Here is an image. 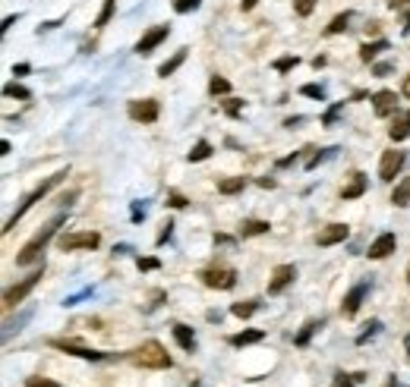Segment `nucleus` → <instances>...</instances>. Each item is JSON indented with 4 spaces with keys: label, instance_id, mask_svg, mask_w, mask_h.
Returning a JSON list of instances; mask_svg holds the SVG:
<instances>
[{
    "label": "nucleus",
    "instance_id": "5fc2aeb1",
    "mask_svg": "<svg viewBox=\"0 0 410 387\" xmlns=\"http://www.w3.org/2000/svg\"><path fill=\"white\" fill-rule=\"evenodd\" d=\"M256 4H259V0H240V10H243V13H250Z\"/></svg>",
    "mask_w": 410,
    "mask_h": 387
},
{
    "label": "nucleus",
    "instance_id": "4be33fe9",
    "mask_svg": "<svg viewBox=\"0 0 410 387\" xmlns=\"http://www.w3.org/2000/svg\"><path fill=\"white\" fill-rule=\"evenodd\" d=\"M246 189V176H227V180L218 183V192L221 195H237Z\"/></svg>",
    "mask_w": 410,
    "mask_h": 387
},
{
    "label": "nucleus",
    "instance_id": "f8f14e48",
    "mask_svg": "<svg viewBox=\"0 0 410 387\" xmlns=\"http://www.w3.org/2000/svg\"><path fill=\"white\" fill-rule=\"evenodd\" d=\"M347 236H351V227H347V223H328V227L319 230L315 242H319V246L325 249V246H338V242H344Z\"/></svg>",
    "mask_w": 410,
    "mask_h": 387
},
{
    "label": "nucleus",
    "instance_id": "8fccbe9b",
    "mask_svg": "<svg viewBox=\"0 0 410 387\" xmlns=\"http://www.w3.org/2000/svg\"><path fill=\"white\" fill-rule=\"evenodd\" d=\"M379 32H382V23H375V19L366 23V35H379Z\"/></svg>",
    "mask_w": 410,
    "mask_h": 387
},
{
    "label": "nucleus",
    "instance_id": "f704fd0d",
    "mask_svg": "<svg viewBox=\"0 0 410 387\" xmlns=\"http://www.w3.org/2000/svg\"><path fill=\"white\" fill-rule=\"evenodd\" d=\"M341 111H344V101H338V104H332V107H328V111H325V117H322V123H325V126H334V120L341 117Z\"/></svg>",
    "mask_w": 410,
    "mask_h": 387
},
{
    "label": "nucleus",
    "instance_id": "e433bc0d",
    "mask_svg": "<svg viewBox=\"0 0 410 387\" xmlns=\"http://www.w3.org/2000/svg\"><path fill=\"white\" fill-rule=\"evenodd\" d=\"M294 66H300V57H281V60H275V70H278V73H291Z\"/></svg>",
    "mask_w": 410,
    "mask_h": 387
},
{
    "label": "nucleus",
    "instance_id": "0eeeda50",
    "mask_svg": "<svg viewBox=\"0 0 410 387\" xmlns=\"http://www.w3.org/2000/svg\"><path fill=\"white\" fill-rule=\"evenodd\" d=\"M54 350L66 352V356H76V359H85V362H104V359H111L107 352H98V350H89V346H79L73 340H51Z\"/></svg>",
    "mask_w": 410,
    "mask_h": 387
},
{
    "label": "nucleus",
    "instance_id": "a211bd4d",
    "mask_svg": "<svg viewBox=\"0 0 410 387\" xmlns=\"http://www.w3.org/2000/svg\"><path fill=\"white\" fill-rule=\"evenodd\" d=\"M319 328H325V318H309V321L303 324V328L297 331V337H294V343L297 346H309V340H313V334Z\"/></svg>",
    "mask_w": 410,
    "mask_h": 387
},
{
    "label": "nucleus",
    "instance_id": "72a5a7b5",
    "mask_svg": "<svg viewBox=\"0 0 410 387\" xmlns=\"http://www.w3.org/2000/svg\"><path fill=\"white\" fill-rule=\"evenodd\" d=\"M208 92H212L215 98H218V94H227V92H231V82L221 79V76H212V79H208Z\"/></svg>",
    "mask_w": 410,
    "mask_h": 387
},
{
    "label": "nucleus",
    "instance_id": "c9c22d12",
    "mask_svg": "<svg viewBox=\"0 0 410 387\" xmlns=\"http://www.w3.org/2000/svg\"><path fill=\"white\" fill-rule=\"evenodd\" d=\"M300 94H306V98H315V101H325V88L315 85V82L303 85V88H300Z\"/></svg>",
    "mask_w": 410,
    "mask_h": 387
},
{
    "label": "nucleus",
    "instance_id": "4468645a",
    "mask_svg": "<svg viewBox=\"0 0 410 387\" xmlns=\"http://www.w3.org/2000/svg\"><path fill=\"white\" fill-rule=\"evenodd\" d=\"M394 249H398V236H394V233H379L373 242H369V252H366V255L379 262V258H388V255H392Z\"/></svg>",
    "mask_w": 410,
    "mask_h": 387
},
{
    "label": "nucleus",
    "instance_id": "49530a36",
    "mask_svg": "<svg viewBox=\"0 0 410 387\" xmlns=\"http://www.w3.org/2000/svg\"><path fill=\"white\" fill-rule=\"evenodd\" d=\"M303 152H306V148H303ZM303 152H294V154H287V158H281V161H278V167H291L294 161H297V158H300V154H303Z\"/></svg>",
    "mask_w": 410,
    "mask_h": 387
},
{
    "label": "nucleus",
    "instance_id": "4d7b16f0",
    "mask_svg": "<svg viewBox=\"0 0 410 387\" xmlns=\"http://www.w3.org/2000/svg\"><path fill=\"white\" fill-rule=\"evenodd\" d=\"M404 32H410V6L404 10Z\"/></svg>",
    "mask_w": 410,
    "mask_h": 387
},
{
    "label": "nucleus",
    "instance_id": "864d4df0",
    "mask_svg": "<svg viewBox=\"0 0 410 387\" xmlns=\"http://www.w3.org/2000/svg\"><path fill=\"white\" fill-rule=\"evenodd\" d=\"M29 73V63H19V66H13V76H25Z\"/></svg>",
    "mask_w": 410,
    "mask_h": 387
},
{
    "label": "nucleus",
    "instance_id": "09e8293b",
    "mask_svg": "<svg viewBox=\"0 0 410 387\" xmlns=\"http://www.w3.org/2000/svg\"><path fill=\"white\" fill-rule=\"evenodd\" d=\"M215 242H221V246H234V236H227V233H215Z\"/></svg>",
    "mask_w": 410,
    "mask_h": 387
},
{
    "label": "nucleus",
    "instance_id": "c03bdc74",
    "mask_svg": "<svg viewBox=\"0 0 410 387\" xmlns=\"http://www.w3.org/2000/svg\"><path fill=\"white\" fill-rule=\"evenodd\" d=\"M171 233H174V223L164 221V223H161V233H158V240H155V242H158V246H164V242L171 240Z\"/></svg>",
    "mask_w": 410,
    "mask_h": 387
},
{
    "label": "nucleus",
    "instance_id": "603ef678",
    "mask_svg": "<svg viewBox=\"0 0 410 387\" xmlns=\"http://www.w3.org/2000/svg\"><path fill=\"white\" fill-rule=\"evenodd\" d=\"M388 6L392 10H404V6H410V0H388Z\"/></svg>",
    "mask_w": 410,
    "mask_h": 387
},
{
    "label": "nucleus",
    "instance_id": "7ed1b4c3",
    "mask_svg": "<svg viewBox=\"0 0 410 387\" xmlns=\"http://www.w3.org/2000/svg\"><path fill=\"white\" fill-rule=\"evenodd\" d=\"M64 176H66V171H57V173H51V176H48V180H44V183H42V186H35V189H32V192H29V195H25V199H23V205H19V208H16V214H13V217H10V221H6L4 233H10V230H13V227H16V221H19V217H23L25 211H29V208H32V205H35V202H42V199H44V195H48V192H51V189H54V186H60V183H64Z\"/></svg>",
    "mask_w": 410,
    "mask_h": 387
},
{
    "label": "nucleus",
    "instance_id": "37998d69",
    "mask_svg": "<svg viewBox=\"0 0 410 387\" xmlns=\"http://www.w3.org/2000/svg\"><path fill=\"white\" fill-rule=\"evenodd\" d=\"M136 264H139V271H158V268H161L158 258H143V255L136 258Z\"/></svg>",
    "mask_w": 410,
    "mask_h": 387
},
{
    "label": "nucleus",
    "instance_id": "6e6d98bb",
    "mask_svg": "<svg viewBox=\"0 0 410 387\" xmlns=\"http://www.w3.org/2000/svg\"><path fill=\"white\" fill-rule=\"evenodd\" d=\"M300 123H303V117H291V120H284V126H287V129H294V126H300Z\"/></svg>",
    "mask_w": 410,
    "mask_h": 387
},
{
    "label": "nucleus",
    "instance_id": "6e6552de",
    "mask_svg": "<svg viewBox=\"0 0 410 387\" xmlns=\"http://www.w3.org/2000/svg\"><path fill=\"white\" fill-rule=\"evenodd\" d=\"M407 164V152H398V148H392V152L382 154V164H379V176L385 183H392L394 176L401 173V167Z\"/></svg>",
    "mask_w": 410,
    "mask_h": 387
},
{
    "label": "nucleus",
    "instance_id": "b1692460",
    "mask_svg": "<svg viewBox=\"0 0 410 387\" xmlns=\"http://www.w3.org/2000/svg\"><path fill=\"white\" fill-rule=\"evenodd\" d=\"M392 205H398V208H407V205H410V176H407V180H401L398 186H394Z\"/></svg>",
    "mask_w": 410,
    "mask_h": 387
},
{
    "label": "nucleus",
    "instance_id": "f3484780",
    "mask_svg": "<svg viewBox=\"0 0 410 387\" xmlns=\"http://www.w3.org/2000/svg\"><path fill=\"white\" fill-rule=\"evenodd\" d=\"M363 192H366V176H363L360 171H354V173H351V180H347V186L341 189V199L351 202V199H360Z\"/></svg>",
    "mask_w": 410,
    "mask_h": 387
},
{
    "label": "nucleus",
    "instance_id": "c85d7f7f",
    "mask_svg": "<svg viewBox=\"0 0 410 387\" xmlns=\"http://www.w3.org/2000/svg\"><path fill=\"white\" fill-rule=\"evenodd\" d=\"M334 152H338V148H325V152H315V148H313V152H309V158H306V171H315V167H319L325 158H332Z\"/></svg>",
    "mask_w": 410,
    "mask_h": 387
},
{
    "label": "nucleus",
    "instance_id": "ddd939ff",
    "mask_svg": "<svg viewBox=\"0 0 410 387\" xmlns=\"http://www.w3.org/2000/svg\"><path fill=\"white\" fill-rule=\"evenodd\" d=\"M369 290H373V283H366V281L357 283V287H351V293H347V296H344V302H341V312H344L347 318L357 315L360 305H363V300L369 296Z\"/></svg>",
    "mask_w": 410,
    "mask_h": 387
},
{
    "label": "nucleus",
    "instance_id": "6ab92c4d",
    "mask_svg": "<svg viewBox=\"0 0 410 387\" xmlns=\"http://www.w3.org/2000/svg\"><path fill=\"white\" fill-rule=\"evenodd\" d=\"M174 340H177L180 350H186V352L196 350V334H193V328H186V324H174Z\"/></svg>",
    "mask_w": 410,
    "mask_h": 387
},
{
    "label": "nucleus",
    "instance_id": "a19ab883",
    "mask_svg": "<svg viewBox=\"0 0 410 387\" xmlns=\"http://www.w3.org/2000/svg\"><path fill=\"white\" fill-rule=\"evenodd\" d=\"M199 4H203V0H174V10H177V13H193V10H199Z\"/></svg>",
    "mask_w": 410,
    "mask_h": 387
},
{
    "label": "nucleus",
    "instance_id": "a18cd8bd",
    "mask_svg": "<svg viewBox=\"0 0 410 387\" xmlns=\"http://www.w3.org/2000/svg\"><path fill=\"white\" fill-rule=\"evenodd\" d=\"M145 217V205H139V202H133V223H139Z\"/></svg>",
    "mask_w": 410,
    "mask_h": 387
},
{
    "label": "nucleus",
    "instance_id": "13d9d810",
    "mask_svg": "<svg viewBox=\"0 0 410 387\" xmlns=\"http://www.w3.org/2000/svg\"><path fill=\"white\" fill-rule=\"evenodd\" d=\"M385 387H401V381H398V378L392 375V378H388V384H385Z\"/></svg>",
    "mask_w": 410,
    "mask_h": 387
},
{
    "label": "nucleus",
    "instance_id": "473e14b6",
    "mask_svg": "<svg viewBox=\"0 0 410 387\" xmlns=\"http://www.w3.org/2000/svg\"><path fill=\"white\" fill-rule=\"evenodd\" d=\"M4 94H6V98L29 101V88H25V85H16V82H6V85H4Z\"/></svg>",
    "mask_w": 410,
    "mask_h": 387
},
{
    "label": "nucleus",
    "instance_id": "393cba45",
    "mask_svg": "<svg viewBox=\"0 0 410 387\" xmlns=\"http://www.w3.org/2000/svg\"><path fill=\"white\" fill-rule=\"evenodd\" d=\"M351 19H354V13H351V10H347V13H338V16H334L332 23L325 25V35H341V32L347 29V23H351Z\"/></svg>",
    "mask_w": 410,
    "mask_h": 387
},
{
    "label": "nucleus",
    "instance_id": "cd10ccee",
    "mask_svg": "<svg viewBox=\"0 0 410 387\" xmlns=\"http://www.w3.org/2000/svg\"><path fill=\"white\" fill-rule=\"evenodd\" d=\"M205 158H212V145H208L205 139H199L196 145H193V152L186 154V161H190V164H193V161H205Z\"/></svg>",
    "mask_w": 410,
    "mask_h": 387
},
{
    "label": "nucleus",
    "instance_id": "58836bf2",
    "mask_svg": "<svg viewBox=\"0 0 410 387\" xmlns=\"http://www.w3.org/2000/svg\"><path fill=\"white\" fill-rule=\"evenodd\" d=\"M25 387H64V384L51 381V378H42V375H32V378H25Z\"/></svg>",
    "mask_w": 410,
    "mask_h": 387
},
{
    "label": "nucleus",
    "instance_id": "4c0bfd02",
    "mask_svg": "<svg viewBox=\"0 0 410 387\" xmlns=\"http://www.w3.org/2000/svg\"><path fill=\"white\" fill-rule=\"evenodd\" d=\"M224 111H227V117H240V113H243V101H240V98H227L224 101Z\"/></svg>",
    "mask_w": 410,
    "mask_h": 387
},
{
    "label": "nucleus",
    "instance_id": "9d476101",
    "mask_svg": "<svg viewBox=\"0 0 410 387\" xmlns=\"http://www.w3.org/2000/svg\"><path fill=\"white\" fill-rule=\"evenodd\" d=\"M161 113L158 101L155 98H143V101H130V117L136 120V123H155Z\"/></svg>",
    "mask_w": 410,
    "mask_h": 387
},
{
    "label": "nucleus",
    "instance_id": "2eb2a0df",
    "mask_svg": "<svg viewBox=\"0 0 410 387\" xmlns=\"http://www.w3.org/2000/svg\"><path fill=\"white\" fill-rule=\"evenodd\" d=\"M394 107H398V94H394V92L382 88V92L373 94V111H375V117H388V113H394Z\"/></svg>",
    "mask_w": 410,
    "mask_h": 387
},
{
    "label": "nucleus",
    "instance_id": "de8ad7c7",
    "mask_svg": "<svg viewBox=\"0 0 410 387\" xmlns=\"http://www.w3.org/2000/svg\"><path fill=\"white\" fill-rule=\"evenodd\" d=\"M394 70V63H375V76H388Z\"/></svg>",
    "mask_w": 410,
    "mask_h": 387
},
{
    "label": "nucleus",
    "instance_id": "a878e982",
    "mask_svg": "<svg viewBox=\"0 0 410 387\" xmlns=\"http://www.w3.org/2000/svg\"><path fill=\"white\" fill-rule=\"evenodd\" d=\"M268 230H272V223H268V221H256V217H253V221H243L240 233H243V236H262V233H268Z\"/></svg>",
    "mask_w": 410,
    "mask_h": 387
},
{
    "label": "nucleus",
    "instance_id": "2f4dec72",
    "mask_svg": "<svg viewBox=\"0 0 410 387\" xmlns=\"http://www.w3.org/2000/svg\"><path fill=\"white\" fill-rule=\"evenodd\" d=\"M114 6H117V0H104L102 13H98V19H95V29H104V25L111 23V16H114Z\"/></svg>",
    "mask_w": 410,
    "mask_h": 387
},
{
    "label": "nucleus",
    "instance_id": "c756f323",
    "mask_svg": "<svg viewBox=\"0 0 410 387\" xmlns=\"http://www.w3.org/2000/svg\"><path fill=\"white\" fill-rule=\"evenodd\" d=\"M231 312H234V315H237V318H250V315H256V312H259V302H234L231 305Z\"/></svg>",
    "mask_w": 410,
    "mask_h": 387
},
{
    "label": "nucleus",
    "instance_id": "aec40b11",
    "mask_svg": "<svg viewBox=\"0 0 410 387\" xmlns=\"http://www.w3.org/2000/svg\"><path fill=\"white\" fill-rule=\"evenodd\" d=\"M382 51H388V42H385V38H375V42H366V44L360 47V60H363V63H373V60L379 57Z\"/></svg>",
    "mask_w": 410,
    "mask_h": 387
},
{
    "label": "nucleus",
    "instance_id": "79ce46f5",
    "mask_svg": "<svg viewBox=\"0 0 410 387\" xmlns=\"http://www.w3.org/2000/svg\"><path fill=\"white\" fill-rule=\"evenodd\" d=\"M167 205L177 208V211H180V208H186L190 202H186V195H180V192H174V189H171V192H167Z\"/></svg>",
    "mask_w": 410,
    "mask_h": 387
},
{
    "label": "nucleus",
    "instance_id": "f257e3e1",
    "mask_svg": "<svg viewBox=\"0 0 410 387\" xmlns=\"http://www.w3.org/2000/svg\"><path fill=\"white\" fill-rule=\"evenodd\" d=\"M64 221H66V214H57V217H51V221L44 223V227L38 230V233L32 236L29 242H25V246H23V252L16 255V264H19V268H25V264H35L38 258H42L44 246H48V242L54 240V233H57V227H60V223H64Z\"/></svg>",
    "mask_w": 410,
    "mask_h": 387
},
{
    "label": "nucleus",
    "instance_id": "f03ea898",
    "mask_svg": "<svg viewBox=\"0 0 410 387\" xmlns=\"http://www.w3.org/2000/svg\"><path fill=\"white\" fill-rule=\"evenodd\" d=\"M130 362L139 365V369H155V371L171 369V356H167V350L158 340H145L143 346H136L130 352Z\"/></svg>",
    "mask_w": 410,
    "mask_h": 387
},
{
    "label": "nucleus",
    "instance_id": "ea45409f",
    "mask_svg": "<svg viewBox=\"0 0 410 387\" xmlns=\"http://www.w3.org/2000/svg\"><path fill=\"white\" fill-rule=\"evenodd\" d=\"M315 10V0H294V13L297 16H309Z\"/></svg>",
    "mask_w": 410,
    "mask_h": 387
},
{
    "label": "nucleus",
    "instance_id": "052dcab7",
    "mask_svg": "<svg viewBox=\"0 0 410 387\" xmlns=\"http://www.w3.org/2000/svg\"><path fill=\"white\" fill-rule=\"evenodd\" d=\"M404 350H407V359H410V334H407V340H404Z\"/></svg>",
    "mask_w": 410,
    "mask_h": 387
},
{
    "label": "nucleus",
    "instance_id": "423d86ee",
    "mask_svg": "<svg viewBox=\"0 0 410 387\" xmlns=\"http://www.w3.org/2000/svg\"><path fill=\"white\" fill-rule=\"evenodd\" d=\"M98 242H102V236L85 230V233H64L57 240V246L60 252H76V249H98Z\"/></svg>",
    "mask_w": 410,
    "mask_h": 387
},
{
    "label": "nucleus",
    "instance_id": "1a4fd4ad",
    "mask_svg": "<svg viewBox=\"0 0 410 387\" xmlns=\"http://www.w3.org/2000/svg\"><path fill=\"white\" fill-rule=\"evenodd\" d=\"M294 277H297V268H294V264H278V268L272 271V281H268V296L284 293L294 283Z\"/></svg>",
    "mask_w": 410,
    "mask_h": 387
},
{
    "label": "nucleus",
    "instance_id": "7c9ffc66",
    "mask_svg": "<svg viewBox=\"0 0 410 387\" xmlns=\"http://www.w3.org/2000/svg\"><path fill=\"white\" fill-rule=\"evenodd\" d=\"M379 331H382V321H379V318H373V321L366 324V331H363V334L357 337V346H366V343L373 340L375 334H379Z\"/></svg>",
    "mask_w": 410,
    "mask_h": 387
},
{
    "label": "nucleus",
    "instance_id": "bf43d9fd",
    "mask_svg": "<svg viewBox=\"0 0 410 387\" xmlns=\"http://www.w3.org/2000/svg\"><path fill=\"white\" fill-rule=\"evenodd\" d=\"M404 94H407V98H410V76L404 79Z\"/></svg>",
    "mask_w": 410,
    "mask_h": 387
},
{
    "label": "nucleus",
    "instance_id": "680f3d73",
    "mask_svg": "<svg viewBox=\"0 0 410 387\" xmlns=\"http://www.w3.org/2000/svg\"><path fill=\"white\" fill-rule=\"evenodd\" d=\"M407 283H410V271H407Z\"/></svg>",
    "mask_w": 410,
    "mask_h": 387
},
{
    "label": "nucleus",
    "instance_id": "dca6fc26",
    "mask_svg": "<svg viewBox=\"0 0 410 387\" xmlns=\"http://www.w3.org/2000/svg\"><path fill=\"white\" fill-rule=\"evenodd\" d=\"M388 135H392V142L410 139V111H394V120H392V126H388Z\"/></svg>",
    "mask_w": 410,
    "mask_h": 387
},
{
    "label": "nucleus",
    "instance_id": "9b49d317",
    "mask_svg": "<svg viewBox=\"0 0 410 387\" xmlns=\"http://www.w3.org/2000/svg\"><path fill=\"white\" fill-rule=\"evenodd\" d=\"M167 35H171V25H155V29H149V32H145V35L136 42V54H139V57L152 54L155 47H158L161 42H164Z\"/></svg>",
    "mask_w": 410,
    "mask_h": 387
},
{
    "label": "nucleus",
    "instance_id": "39448f33",
    "mask_svg": "<svg viewBox=\"0 0 410 387\" xmlns=\"http://www.w3.org/2000/svg\"><path fill=\"white\" fill-rule=\"evenodd\" d=\"M199 277H203V283L212 290H234L237 287V271L234 268H205Z\"/></svg>",
    "mask_w": 410,
    "mask_h": 387
},
{
    "label": "nucleus",
    "instance_id": "412c9836",
    "mask_svg": "<svg viewBox=\"0 0 410 387\" xmlns=\"http://www.w3.org/2000/svg\"><path fill=\"white\" fill-rule=\"evenodd\" d=\"M183 60H186V47H180V51H177V54H174V57H171V60H164V63H161V66H158V76H161V79L174 76V73H177V70H180V66H183Z\"/></svg>",
    "mask_w": 410,
    "mask_h": 387
},
{
    "label": "nucleus",
    "instance_id": "20e7f679",
    "mask_svg": "<svg viewBox=\"0 0 410 387\" xmlns=\"http://www.w3.org/2000/svg\"><path fill=\"white\" fill-rule=\"evenodd\" d=\"M42 277H44V268H35L29 277H23V281H19V283H13V287L4 293V309H13V305H19V302H23L25 296H29L32 290L38 287V281H42Z\"/></svg>",
    "mask_w": 410,
    "mask_h": 387
},
{
    "label": "nucleus",
    "instance_id": "bb28decb",
    "mask_svg": "<svg viewBox=\"0 0 410 387\" xmlns=\"http://www.w3.org/2000/svg\"><path fill=\"white\" fill-rule=\"evenodd\" d=\"M360 381H366V375L357 371V375H347V371H338V375L332 378V387H357Z\"/></svg>",
    "mask_w": 410,
    "mask_h": 387
},
{
    "label": "nucleus",
    "instance_id": "3c124183",
    "mask_svg": "<svg viewBox=\"0 0 410 387\" xmlns=\"http://www.w3.org/2000/svg\"><path fill=\"white\" fill-rule=\"evenodd\" d=\"M259 186H262V189H275V186H278V183H275L272 176H259Z\"/></svg>",
    "mask_w": 410,
    "mask_h": 387
},
{
    "label": "nucleus",
    "instance_id": "5701e85b",
    "mask_svg": "<svg viewBox=\"0 0 410 387\" xmlns=\"http://www.w3.org/2000/svg\"><path fill=\"white\" fill-rule=\"evenodd\" d=\"M262 337H265V334H262V331H256V328H253V331H240V334L227 337V343H231V346H250V343H259Z\"/></svg>",
    "mask_w": 410,
    "mask_h": 387
}]
</instances>
